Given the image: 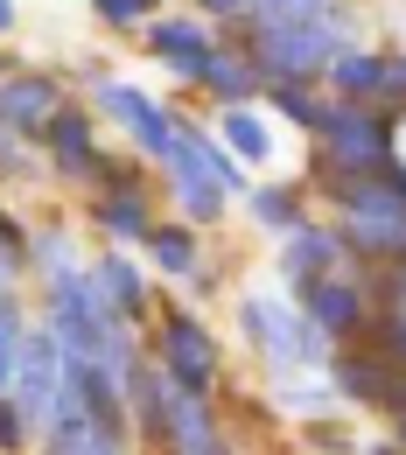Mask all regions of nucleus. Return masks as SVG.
Instances as JSON below:
<instances>
[{
    "label": "nucleus",
    "mask_w": 406,
    "mask_h": 455,
    "mask_svg": "<svg viewBox=\"0 0 406 455\" xmlns=\"http://www.w3.org/2000/svg\"><path fill=\"white\" fill-rule=\"evenodd\" d=\"M162 379L189 399H211V386H218V343L189 308L162 315Z\"/></svg>",
    "instance_id": "obj_6"
},
{
    "label": "nucleus",
    "mask_w": 406,
    "mask_h": 455,
    "mask_svg": "<svg viewBox=\"0 0 406 455\" xmlns=\"http://www.w3.org/2000/svg\"><path fill=\"white\" fill-rule=\"evenodd\" d=\"M322 155H315V169L350 182V175H378L386 162H400L393 155V119L378 113V106H344V99H330V119H322Z\"/></svg>",
    "instance_id": "obj_4"
},
{
    "label": "nucleus",
    "mask_w": 406,
    "mask_h": 455,
    "mask_svg": "<svg viewBox=\"0 0 406 455\" xmlns=\"http://www.w3.org/2000/svg\"><path fill=\"white\" fill-rule=\"evenodd\" d=\"M92 218H99V231L119 238V245H147V238H155V211H147V189H140V182H133V189H106V196L92 204Z\"/></svg>",
    "instance_id": "obj_17"
},
{
    "label": "nucleus",
    "mask_w": 406,
    "mask_h": 455,
    "mask_svg": "<svg viewBox=\"0 0 406 455\" xmlns=\"http://www.w3.org/2000/svg\"><path fill=\"white\" fill-rule=\"evenodd\" d=\"M218 455H232V449H218Z\"/></svg>",
    "instance_id": "obj_34"
},
{
    "label": "nucleus",
    "mask_w": 406,
    "mask_h": 455,
    "mask_svg": "<svg viewBox=\"0 0 406 455\" xmlns=\"http://www.w3.org/2000/svg\"><path fill=\"white\" fill-rule=\"evenodd\" d=\"M196 7H203V14H225V21H238V14H252L259 0H196Z\"/></svg>",
    "instance_id": "obj_30"
},
{
    "label": "nucleus",
    "mask_w": 406,
    "mask_h": 455,
    "mask_svg": "<svg viewBox=\"0 0 406 455\" xmlns=\"http://www.w3.org/2000/svg\"><path fill=\"white\" fill-rule=\"evenodd\" d=\"M0 169H7V175H14V169H28V148H21L14 133H0Z\"/></svg>",
    "instance_id": "obj_29"
},
{
    "label": "nucleus",
    "mask_w": 406,
    "mask_h": 455,
    "mask_svg": "<svg viewBox=\"0 0 406 455\" xmlns=\"http://www.w3.org/2000/svg\"><path fill=\"white\" fill-rule=\"evenodd\" d=\"M92 287H99V301L113 308L119 323L147 315V274H140L126 252H99V259H92Z\"/></svg>",
    "instance_id": "obj_14"
},
{
    "label": "nucleus",
    "mask_w": 406,
    "mask_h": 455,
    "mask_svg": "<svg viewBox=\"0 0 406 455\" xmlns=\"http://www.w3.org/2000/svg\"><path fill=\"white\" fill-rule=\"evenodd\" d=\"M364 455H406V449H400V442H378V449H364Z\"/></svg>",
    "instance_id": "obj_32"
},
{
    "label": "nucleus",
    "mask_w": 406,
    "mask_h": 455,
    "mask_svg": "<svg viewBox=\"0 0 406 455\" xmlns=\"http://www.w3.org/2000/svg\"><path fill=\"white\" fill-rule=\"evenodd\" d=\"M147 259H155L169 281H203V245H196V225H155Z\"/></svg>",
    "instance_id": "obj_19"
},
{
    "label": "nucleus",
    "mask_w": 406,
    "mask_h": 455,
    "mask_svg": "<svg viewBox=\"0 0 406 455\" xmlns=\"http://www.w3.org/2000/svg\"><path fill=\"white\" fill-rule=\"evenodd\" d=\"M92 99H99V113H106V119L126 126V140H133L147 162H162V169H169L175 140H182V119H175L162 99H147L140 84H119V77H92Z\"/></svg>",
    "instance_id": "obj_5"
},
{
    "label": "nucleus",
    "mask_w": 406,
    "mask_h": 455,
    "mask_svg": "<svg viewBox=\"0 0 406 455\" xmlns=\"http://www.w3.org/2000/svg\"><path fill=\"white\" fill-rule=\"evenodd\" d=\"M337 267H344V238H337V231H322V225L288 231V245H281V274H288L294 301H301L315 281H330Z\"/></svg>",
    "instance_id": "obj_11"
},
{
    "label": "nucleus",
    "mask_w": 406,
    "mask_h": 455,
    "mask_svg": "<svg viewBox=\"0 0 406 455\" xmlns=\"http://www.w3.org/2000/svg\"><path fill=\"white\" fill-rule=\"evenodd\" d=\"M147 50L169 63L175 77L203 84V70H211V57H218V36H211V21H203V14H162V21L147 28Z\"/></svg>",
    "instance_id": "obj_9"
},
{
    "label": "nucleus",
    "mask_w": 406,
    "mask_h": 455,
    "mask_svg": "<svg viewBox=\"0 0 406 455\" xmlns=\"http://www.w3.org/2000/svg\"><path fill=\"white\" fill-rule=\"evenodd\" d=\"M169 449H182V455H218L225 449V435L211 420V399H189V393L169 386Z\"/></svg>",
    "instance_id": "obj_18"
},
{
    "label": "nucleus",
    "mask_w": 406,
    "mask_h": 455,
    "mask_svg": "<svg viewBox=\"0 0 406 455\" xmlns=\"http://www.w3.org/2000/svg\"><path fill=\"white\" fill-rule=\"evenodd\" d=\"M238 330L267 350L274 371H330V337L308 323V308H294L281 294H245L238 301Z\"/></svg>",
    "instance_id": "obj_3"
},
{
    "label": "nucleus",
    "mask_w": 406,
    "mask_h": 455,
    "mask_svg": "<svg viewBox=\"0 0 406 455\" xmlns=\"http://www.w3.org/2000/svg\"><path fill=\"white\" fill-rule=\"evenodd\" d=\"M245 211H252V225L267 231H301V189L294 182H252V196H245Z\"/></svg>",
    "instance_id": "obj_21"
},
{
    "label": "nucleus",
    "mask_w": 406,
    "mask_h": 455,
    "mask_svg": "<svg viewBox=\"0 0 406 455\" xmlns=\"http://www.w3.org/2000/svg\"><path fill=\"white\" fill-rule=\"evenodd\" d=\"M400 413H406V371H400Z\"/></svg>",
    "instance_id": "obj_33"
},
{
    "label": "nucleus",
    "mask_w": 406,
    "mask_h": 455,
    "mask_svg": "<svg viewBox=\"0 0 406 455\" xmlns=\"http://www.w3.org/2000/svg\"><path fill=\"white\" fill-rule=\"evenodd\" d=\"M281 399H288L294 413H330V399H337V386H281Z\"/></svg>",
    "instance_id": "obj_26"
},
{
    "label": "nucleus",
    "mask_w": 406,
    "mask_h": 455,
    "mask_svg": "<svg viewBox=\"0 0 406 455\" xmlns=\"http://www.w3.org/2000/svg\"><path fill=\"white\" fill-rule=\"evenodd\" d=\"M301 308H308V323H315V330H322L330 343L371 323V308H364V281H344V274H330V281H315L308 294H301Z\"/></svg>",
    "instance_id": "obj_12"
},
{
    "label": "nucleus",
    "mask_w": 406,
    "mask_h": 455,
    "mask_svg": "<svg viewBox=\"0 0 406 455\" xmlns=\"http://www.w3.org/2000/svg\"><path fill=\"white\" fill-rule=\"evenodd\" d=\"M330 386H337V399H350V406H393V413H400V371L378 364V357L337 350V357H330Z\"/></svg>",
    "instance_id": "obj_13"
},
{
    "label": "nucleus",
    "mask_w": 406,
    "mask_h": 455,
    "mask_svg": "<svg viewBox=\"0 0 406 455\" xmlns=\"http://www.w3.org/2000/svg\"><path fill=\"white\" fill-rule=\"evenodd\" d=\"M238 50L267 84H315L344 57V0H259L232 21Z\"/></svg>",
    "instance_id": "obj_1"
},
{
    "label": "nucleus",
    "mask_w": 406,
    "mask_h": 455,
    "mask_svg": "<svg viewBox=\"0 0 406 455\" xmlns=\"http://www.w3.org/2000/svg\"><path fill=\"white\" fill-rule=\"evenodd\" d=\"M267 106L294 126H308V133H322V119H330V99L315 84H267Z\"/></svg>",
    "instance_id": "obj_23"
},
{
    "label": "nucleus",
    "mask_w": 406,
    "mask_h": 455,
    "mask_svg": "<svg viewBox=\"0 0 406 455\" xmlns=\"http://www.w3.org/2000/svg\"><path fill=\"white\" fill-rule=\"evenodd\" d=\"M28 442V420H21V406H14V393H0V449L14 455Z\"/></svg>",
    "instance_id": "obj_27"
},
{
    "label": "nucleus",
    "mask_w": 406,
    "mask_h": 455,
    "mask_svg": "<svg viewBox=\"0 0 406 455\" xmlns=\"http://www.w3.org/2000/svg\"><path fill=\"white\" fill-rule=\"evenodd\" d=\"M43 148H50V162H57L70 182H99V189H106L113 162L99 155V140H92V119L77 113V106H63V113L43 126Z\"/></svg>",
    "instance_id": "obj_10"
},
{
    "label": "nucleus",
    "mask_w": 406,
    "mask_h": 455,
    "mask_svg": "<svg viewBox=\"0 0 406 455\" xmlns=\"http://www.w3.org/2000/svg\"><path fill=\"white\" fill-rule=\"evenodd\" d=\"M43 455H126V442H113L106 427H92L70 399H57L50 427H43Z\"/></svg>",
    "instance_id": "obj_15"
},
{
    "label": "nucleus",
    "mask_w": 406,
    "mask_h": 455,
    "mask_svg": "<svg viewBox=\"0 0 406 455\" xmlns=\"http://www.w3.org/2000/svg\"><path fill=\"white\" fill-rule=\"evenodd\" d=\"M50 330H57L63 357H92L99 371H113L119 386L140 371V350L126 343V323L99 301L92 287V267H70V274H50Z\"/></svg>",
    "instance_id": "obj_2"
},
{
    "label": "nucleus",
    "mask_w": 406,
    "mask_h": 455,
    "mask_svg": "<svg viewBox=\"0 0 406 455\" xmlns=\"http://www.w3.org/2000/svg\"><path fill=\"white\" fill-rule=\"evenodd\" d=\"M386 106H406V57H386Z\"/></svg>",
    "instance_id": "obj_28"
},
{
    "label": "nucleus",
    "mask_w": 406,
    "mask_h": 455,
    "mask_svg": "<svg viewBox=\"0 0 406 455\" xmlns=\"http://www.w3.org/2000/svg\"><path fill=\"white\" fill-rule=\"evenodd\" d=\"M378 343H386V357L406 364V267H393V281H386V315H378Z\"/></svg>",
    "instance_id": "obj_24"
},
{
    "label": "nucleus",
    "mask_w": 406,
    "mask_h": 455,
    "mask_svg": "<svg viewBox=\"0 0 406 455\" xmlns=\"http://www.w3.org/2000/svg\"><path fill=\"white\" fill-rule=\"evenodd\" d=\"M92 7H99L106 28H140V21L155 14V0H92Z\"/></svg>",
    "instance_id": "obj_25"
},
{
    "label": "nucleus",
    "mask_w": 406,
    "mask_h": 455,
    "mask_svg": "<svg viewBox=\"0 0 406 455\" xmlns=\"http://www.w3.org/2000/svg\"><path fill=\"white\" fill-rule=\"evenodd\" d=\"M203 84H211L225 106H245V99H252L267 77L252 70V57H245V50H218V57H211V70H203Z\"/></svg>",
    "instance_id": "obj_22"
},
{
    "label": "nucleus",
    "mask_w": 406,
    "mask_h": 455,
    "mask_svg": "<svg viewBox=\"0 0 406 455\" xmlns=\"http://www.w3.org/2000/svg\"><path fill=\"white\" fill-rule=\"evenodd\" d=\"M7 28H14V0H0V36H7Z\"/></svg>",
    "instance_id": "obj_31"
},
{
    "label": "nucleus",
    "mask_w": 406,
    "mask_h": 455,
    "mask_svg": "<svg viewBox=\"0 0 406 455\" xmlns=\"http://www.w3.org/2000/svg\"><path fill=\"white\" fill-rule=\"evenodd\" d=\"M218 140H225L232 162H267L274 155V133H267V119L252 113V106H225L218 113Z\"/></svg>",
    "instance_id": "obj_20"
},
{
    "label": "nucleus",
    "mask_w": 406,
    "mask_h": 455,
    "mask_svg": "<svg viewBox=\"0 0 406 455\" xmlns=\"http://www.w3.org/2000/svg\"><path fill=\"white\" fill-rule=\"evenodd\" d=\"M63 113V92L57 77H43V70H14V77H0V133H14V140H43V126Z\"/></svg>",
    "instance_id": "obj_8"
},
{
    "label": "nucleus",
    "mask_w": 406,
    "mask_h": 455,
    "mask_svg": "<svg viewBox=\"0 0 406 455\" xmlns=\"http://www.w3.org/2000/svg\"><path fill=\"white\" fill-rule=\"evenodd\" d=\"M203 148H211V133L182 119V140H175V155H169V189H175V204H182V225H218L225 204H232L218 189L211 162H203Z\"/></svg>",
    "instance_id": "obj_7"
},
{
    "label": "nucleus",
    "mask_w": 406,
    "mask_h": 455,
    "mask_svg": "<svg viewBox=\"0 0 406 455\" xmlns=\"http://www.w3.org/2000/svg\"><path fill=\"white\" fill-rule=\"evenodd\" d=\"M330 92H337L344 106H378V113H386V57H371V50L350 43L344 57L330 63Z\"/></svg>",
    "instance_id": "obj_16"
},
{
    "label": "nucleus",
    "mask_w": 406,
    "mask_h": 455,
    "mask_svg": "<svg viewBox=\"0 0 406 455\" xmlns=\"http://www.w3.org/2000/svg\"><path fill=\"white\" fill-rule=\"evenodd\" d=\"M0 294H7V287H0Z\"/></svg>",
    "instance_id": "obj_35"
}]
</instances>
